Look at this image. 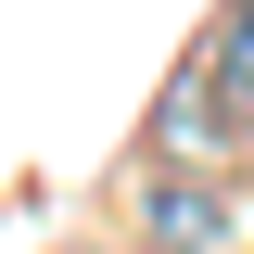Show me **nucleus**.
Listing matches in <instances>:
<instances>
[{"instance_id": "f257e3e1", "label": "nucleus", "mask_w": 254, "mask_h": 254, "mask_svg": "<svg viewBox=\"0 0 254 254\" xmlns=\"http://www.w3.org/2000/svg\"><path fill=\"white\" fill-rule=\"evenodd\" d=\"M242 127H254V13H229V26L203 38V64L165 89V140H178V153H216Z\"/></svg>"}, {"instance_id": "f03ea898", "label": "nucleus", "mask_w": 254, "mask_h": 254, "mask_svg": "<svg viewBox=\"0 0 254 254\" xmlns=\"http://www.w3.org/2000/svg\"><path fill=\"white\" fill-rule=\"evenodd\" d=\"M140 216H153L165 254H242V203H229L216 178H153V203H140Z\"/></svg>"}]
</instances>
